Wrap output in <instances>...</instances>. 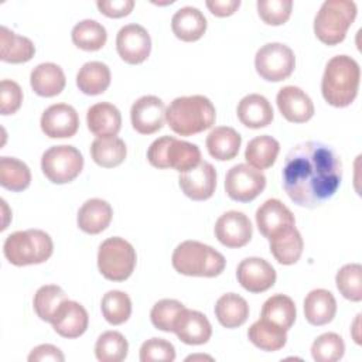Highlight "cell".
I'll return each mask as SVG.
<instances>
[{"mask_svg": "<svg viewBox=\"0 0 362 362\" xmlns=\"http://www.w3.org/2000/svg\"><path fill=\"white\" fill-rule=\"evenodd\" d=\"M283 188L290 199L317 208L331 199L341 185L342 163L334 148L321 141H303L286 156Z\"/></svg>", "mask_w": 362, "mask_h": 362, "instance_id": "cell-1", "label": "cell"}, {"mask_svg": "<svg viewBox=\"0 0 362 362\" xmlns=\"http://www.w3.org/2000/svg\"><path fill=\"white\" fill-rule=\"evenodd\" d=\"M359 81V64L349 55H335L325 65L321 81L322 96L331 106H349L358 95Z\"/></svg>", "mask_w": 362, "mask_h": 362, "instance_id": "cell-2", "label": "cell"}, {"mask_svg": "<svg viewBox=\"0 0 362 362\" xmlns=\"http://www.w3.org/2000/svg\"><path fill=\"white\" fill-rule=\"evenodd\" d=\"M214 103L204 95L175 98L165 109L170 129L180 136H194L215 123Z\"/></svg>", "mask_w": 362, "mask_h": 362, "instance_id": "cell-3", "label": "cell"}, {"mask_svg": "<svg viewBox=\"0 0 362 362\" xmlns=\"http://www.w3.org/2000/svg\"><path fill=\"white\" fill-rule=\"evenodd\" d=\"M175 272L184 276L215 277L226 264L222 253L198 240H184L173 252L171 257Z\"/></svg>", "mask_w": 362, "mask_h": 362, "instance_id": "cell-4", "label": "cell"}, {"mask_svg": "<svg viewBox=\"0 0 362 362\" xmlns=\"http://www.w3.org/2000/svg\"><path fill=\"white\" fill-rule=\"evenodd\" d=\"M52 250L51 236L41 229L17 230L8 235L3 245L6 259L14 266L44 263L51 257Z\"/></svg>", "mask_w": 362, "mask_h": 362, "instance_id": "cell-5", "label": "cell"}, {"mask_svg": "<svg viewBox=\"0 0 362 362\" xmlns=\"http://www.w3.org/2000/svg\"><path fill=\"white\" fill-rule=\"evenodd\" d=\"M356 17V4L352 0H327L314 18V33L327 45L344 41L348 28Z\"/></svg>", "mask_w": 362, "mask_h": 362, "instance_id": "cell-6", "label": "cell"}, {"mask_svg": "<svg viewBox=\"0 0 362 362\" xmlns=\"http://www.w3.org/2000/svg\"><path fill=\"white\" fill-rule=\"evenodd\" d=\"M147 160L156 168H174L185 173L199 164L201 151L197 144L178 140L173 136H163L150 144Z\"/></svg>", "mask_w": 362, "mask_h": 362, "instance_id": "cell-7", "label": "cell"}, {"mask_svg": "<svg viewBox=\"0 0 362 362\" xmlns=\"http://www.w3.org/2000/svg\"><path fill=\"white\" fill-rule=\"evenodd\" d=\"M136 250L123 238L113 236L103 240L98 250V269L112 281H124L136 267Z\"/></svg>", "mask_w": 362, "mask_h": 362, "instance_id": "cell-8", "label": "cell"}, {"mask_svg": "<svg viewBox=\"0 0 362 362\" xmlns=\"http://www.w3.org/2000/svg\"><path fill=\"white\" fill-rule=\"evenodd\" d=\"M44 175L54 184H66L74 181L83 168L81 151L68 144L52 146L41 157Z\"/></svg>", "mask_w": 362, "mask_h": 362, "instance_id": "cell-9", "label": "cell"}, {"mask_svg": "<svg viewBox=\"0 0 362 362\" xmlns=\"http://www.w3.org/2000/svg\"><path fill=\"white\" fill-rule=\"evenodd\" d=\"M296 66V57L290 47L281 42H267L255 55L256 72L266 81L280 82L287 79Z\"/></svg>", "mask_w": 362, "mask_h": 362, "instance_id": "cell-10", "label": "cell"}, {"mask_svg": "<svg viewBox=\"0 0 362 362\" xmlns=\"http://www.w3.org/2000/svg\"><path fill=\"white\" fill-rule=\"evenodd\" d=\"M266 187L264 174L249 165L236 164L228 170L225 177V191L228 197L238 202L253 201Z\"/></svg>", "mask_w": 362, "mask_h": 362, "instance_id": "cell-11", "label": "cell"}, {"mask_svg": "<svg viewBox=\"0 0 362 362\" xmlns=\"http://www.w3.org/2000/svg\"><path fill=\"white\" fill-rule=\"evenodd\" d=\"M116 49L119 57L132 65L141 64L151 51V38L140 24H126L116 35Z\"/></svg>", "mask_w": 362, "mask_h": 362, "instance_id": "cell-12", "label": "cell"}, {"mask_svg": "<svg viewBox=\"0 0 362 362\" xmlns=\"http://www.w3.org/2000/svg\"><path fill=\"white\" fill-rule=\"evenodd\" d=\"M133 129L140 134H153L158 132L165 119V105L154 95L139 98L130 109Z\"/></svg>", "mask_w": 362, "mask_h": 362, "instance_id": "cell-13", "label": "cell"}, {"mask_svg": "<svg viewBox=\"0 0 362 362\" xmlns=\"http://www.w3.org/2000/svg\"><path fill=\"white\" fill-rule=\"evenodd\" d=\"M215 236L226 247H242L252 239L253 228L250 219L239 211L222 214L215 223Z\"/></svg>", "mask_w": 362, "mask_h": 362, "instance_id": "cell-14", "label": "cell"}, {"mask_svg": "<svg viewBox=\"0 0 362 362\" xmlns=\"http://www.w3.org/2000/svg\"><path fill=\"white\" fill-rule=\"evenodd\" d=\"M40 124L49 139H66L78 132L79 117L71 105L55 103L42 112Z\"/></svg>", "mask_w": 362, "mask_h": 362, "instance_id": "cell-15", "label": "cell"}, {"mask_svg": "<svg viewBox=\"0 0 362 362\" xmlns=\"http://www.w3.org/2000/svg\"><path fill=\"white\" fill-rule=\"evenodd\" d=\"M236 277L240 286L249 293H263L274 286L276 270L262 257H246L236 269Z\"/></svg>", "mask_w": 362, "mask_h": 362, "instance_id": "cell-16", "label": "cell"}, {"mask_svg": "<svg viewBox=\"0 0 362 362\" xmlns=\"http://www.w3.org/2000/svg\"><path fill=\"white\" fill-rule=\"evenodd\" d=\"M178 184L188 198L194 201H205L215 192L216 171L211 163L201 160L198 165L180 174Z\"/></svg>", "mask_w": 362, "mask_h": 362, "instance_id": "cell-17", "label": "cell"}, {"mask_svg": "<svg viewBox=\"0 0 362 362\" xmlns=\"http://www.w3.org/2000/svg\"><path fill=\"white\" fill-rule=\"evenodd\" d=\"M276 102L281 116L291 123H305L314 115L311 98L298 86H283L277 92Z\"/></svg>", "mask_w": 362, "mask_h": 362, "instance_id": "cell-18", "label": "cell"}, {"mask_svg": "<svg viewBox=\"0 0 362 362\" xmlns=\"http://www.w3.org/2000/svg\"><path fill=\"white\" fill-rule=\"evenodd\" d=\"M88 322L89 317L85 307L72 300H65L51 320L54 331L64 338L81 337L86 331Z\"/></svg>", "mask_w": 362, "mask_h": 362, "instance_id": "cell-19", "label": "cell"}, {"mask_svg": "<svg viewBox=\"0 0 362 362\" xmlns=\"http://www.w3.org/2000/svg\"><path fill=\"white\" fill-rule=\"evenodd\" d=\"M175 335L188 345L206 344L212 335V327L205 314L197 310L184 308L174 324Z\"/></svg>", "mask_w": 362, "mask_h": 362, "instance_id": "cell-20", "label": "cell"}, {"mask_svg": "<svg viewBox=\"0 0 362 362\" xmlns=\"http://www.w3.org/2000/svg\"><path fill=\"white\" fill-rule=\"evenodd\" d=\"M256 223L260 233L270 239L284 228L294 226L296 219L293 212L279 199L270 198L264 201L256 211Z\"/></svg>", "mask_w": 362, "mask_h": 362, "instance_id": "cell-21", "label": "cell"}, {"mask_svg": "<svg viewBox=\"0 0 362 362\" xmlns=\"http://www.w3.org/2000/svg\"><path fill=\"white\" fill-rule=\"evenodd\" d=\"M113 216L110 204L100 198H92L82 204L78 211L76 222L81 230L89 235H98L105 230Z\"/></svg>", "mask_w": 362, "mask_h": 362, "instance_id": "cell-22", "label": "cell"}, {"mask_svg": "<svg viewBox=\"0 0 362 362\" xmlns=\"http://www.w3.org/2000/svg\"><path fill=\"white\" fill-rule=\"evenodd\" d=\"M206 18L202 11L192 6L178 8L171 18V30L177 38L185 42L199 40L206 31Z\"/></svg>", "mask_w": 362, "mask_h": 362, "instance_id": "cell-23", "label": "cell"}, {"mask_svg": "<svg viewBox=\"0 0 362 362\" xmlns=\"http://www.w3.org/2000/svg\"><path fill=\"white\" fill-rule=\"evenodd\" d=\"M238 119L250 129L266 127L273 120V107L270 102L259 93H249L238 103Z\"/></svg>", "mask_w": 362, "mask_h": 362, "instance_id": "cell-24", "label": "cell"}, {"mask_svg": "<svg viewBox=\"0 0 362 362\" xmlns=\"http://www.w3.org/2000/svg\"><path fill=\"white\" fill-rule=\"evenodd\" d=\"M86 124L90 133L98 137L116 136L122 127V115L115 105L99 102L88 109Z\"/></svg>", "mask_w": 362, "mask_h": 362, "instance_id": "cell-25", "label": "cell"}, {"mask_svg": "<svg viewBox=\"0 0 362 362\" xmlns=\"http://www.w3.org/2000/svg\"><path fill=\"white\" fill-rule=\"evenodd\" d=\"M65 74L62 68L54 62H42L37 65L30 75L33 90L44 98L59 95L65 88Z\"/></svg>", "mask_w": 362, "mask_h": 362, "instance_id": "cell-26", "label": "cell"}, {"mask_svg": "<svg viewBox=\"0 0 362 362\" xmlns=\"http://www.w3.org/2000/svg\"><path fill=\"white\" fill-rule=\"evenodd\" d=\"M337 313V301L331 291L325 288L311 290L304 298L305 320L315 327L331 322Z\"/></svg>", "mask_w": 362, "mask_h": 362, "instance_id": "cell-27", "label": "cell"}, {"mask_svg": "<svg viewBox=\"0 0 362 362\" xmlns=\"http://www.w3.org/2000/svg\"><path fill=\"white\" fill-rule=\"evenodd\" d=\"M270 252L274 259L281 264H294L304 247L303 238L296 226H288L273 235L270 239Z\"/></svg>", "mask_w": 362, "mask_h": 362, "instance_id": "cell-28", "label": "cell"}, {"mask_svg": "<svg viewBox=\"0 0 362 362\" xmlns=\"http://www.w3.org/2000/svg\"><path fill=\"white\" fill-rule=\"evenodd\" d=\"M242 144L240 134L229 126H218L206 137L208 153L219 161H228L238 156Z\"/></svg>", "mask_w": 362, "mask_h": 362, "instance_id": "cell-29", "label": "cell"}, {"mask_svg": "<svg viewBox=\"0 0 362 362\" xmlns=\"http://www.w3.org/2000/svg\"><path fill=\"white\" fill-rule=\"evenodd\" d=\"M35 54L33 41L18 35L6 25L0 27V59L10 64H21L30 61Z\"/></svg>", "mask_w": 362, "mask_h": 362, "instance_id": "cell-30", "label": "cell"}, {"mask_svg": "<svg viewBox=\"0 0 362 362\" xmlns=\"http://www.w3.org/2000/svg\"><path fill=\"white\" fill-rule=\"evenodd\" d=\"M215 317L225 328H238L243 325L249 317L247 301L236 293L221 296L215 304Z\"/></svg>", "mask_w": 362, "mask_h": 362, "instance_id": "cell-31", "label": "cell"}, {"mask_svg": "<svg viewBox=\"0 0 362 362\" xmlns=\"http://www.w3.org/2000/svg\"><path fill=\"white\" fill-rule=\"evenodd\" d=\"M76 85L85 95H100L110 85V69L100 61L83 64L76 74Z\"/></svg>", "mask_w": 362, "mask_h": 362, "instance_id": "cell-32", "label": "cell"}, {"mask_svg": "<svg viewBox=\"0 0 362 362\" xmlns=\"http://www.w3.org/2000/svg\"><path fill=\"white\" fill-rule=\"evenodd\" d=\"M126 154L127 148L124 141L116 136L96 137L90 144L92 160L103 168L120 165L124 161Z\"/></svg>", "mask_w": 362, "mask_h": 362, "instance_id": "cell-33", "label": "cell"}, {"mask_svg": "<svg viewBox=\"0 0 362 362\" xmlns=\"http://www.w3.org/2000/svg\"><path fill=\"white\" fill-rule=\"evenodd\" d=\"M247 338L255 346L267 352H276L286 345L287 331L264 318H259L249 327Z\"/></svg>", "mask_w": 362, "mask_h": 362, "instance_id": "cell-34", "label": "cell"}, {"mask_svg": "<svg viewBox=\"0 0 362 362\" xmlns=\"http://www.w3.org/2000/svg\"><path fill=\"white\" fill-rule=\"evenodd\" d=\"M279 151V141L269 134H262L247 143V147L245 150V158L249 165L262 171L270 168L276 163Z\"/></svg>", "mask_w": 362, "mask_h": 362, "instance_id": "cell-35", "label": "cell"}, {"mask_svg": "<svg viewBox=\"0 0 362 362\" xmlns=\"http://www.w3.org/2000/svg\"><path fill=\"white\" fill-rule=\"evenodd\" d=\"M296 315L297 311L294 301L288 296L274 294L264 301L260 318H264L284 331H288L296 321Z\"/></svg>", "mask_w": 362, "mask_h": 362, "instance_id": "cell-36", "label": "cell"}, {"mask_svg": "<svg viewBox=\"0 0 362 362\" xmlns=\"http://www.w3.org/2000/svg\"><path fill=\"white\" fill-rule=\"evenodd\" d=\"M72 42L83 51H98L107 40L106 28L96 20H82L76 23L71 33Z\"/></svg>", "mask_w": 362, "mask_h": 362, "instance_id": "cell-37", "label": "cell"}, {"mask_svg": "<svg viewBox=\"0 0 362 362\" xmlns=\"http://www.w3.org/2000/svg\"><path fill=\"white\" fill-rule=\"evenodd\" d=\"M31 182V171L25 163L16 157H0V184L1 187L20 192Z\"/></svg>", "mask_w": 362, "mask_h": 362, "instance_id": "cell-38", "label": "cell"}, {"mask_svg": "<svg viewBox=\"0 0 362 362\" xmlns=\"http://www.w3.org/2000/svg\"><path fill=\"white\" fill-rule=\"evenodd\" d=\"M129 351L127 339L117 331L103 332L95 344V355L100 362H122Z\"/></svg>", "mask_w": 362, "mask_h": 362, "instance_id": "cell-39", "label": "cell"}, {"mask_svg": "<svg viewBox=\"0 0 362 362\" xmlns=\"http://www.w3.org/2000/svg\"><path fill=\"white\" fill-rule=\"evenodd\" d=\"M100 310L105 320L112 325L126 322L132 314V300L120 290H110L102 297Z\"/></svg>", "mask_w": 362, "mask_h": 362, "instance_id": "cell-40", "label": "cell"}, {"mask_svg": "<svg viewBox=\"0 0 362 362\" xmlns=\"http://www.w3.org/2000/svg\"><path fill=\"white\" fill-rule=\"evenodd\" d=\"M65 300H68V296L59 286H42L34 296V311L42 321L51 322L55 311Z\"/></svg>", "mask_w": 362, "mask_h": 362, "instance_id": "cell-41", "label": "cell"}, {"mask_svg": "<svg viewBox=\"0 0 362 362\" xmlns=\"http://www.w3.org/2000/svg\"><path fill=\"white\" fill-rule=\"evenodd\" d=\"M335 283L338 291L351 301L362 300V266L359 263H349L342 266L337 276Z\"/></svg>", "mask_w": 362, "mask_h": 362, "instance_id": "cell-42", "label": "cell"}, {"mask_svg": "<svg viewBox=\"0 0 362 362\" xmlns=\"http://www.w3.org/2000/svg\"><path fill=\"white\" fill-rule=\"evenodd\" d=\"M345 354L342 337L335 332H325L317 337L311 345L313 359L317 362H335Z\"/></svg>", "mask_w": 362, "mask_h": 362, "instance_id": "cell-43", "label": "cell"}, {"mask_svg": "<svg viewBox=\"0 0 362 362\" xmlns=\"http://www.w3.org/2000/svg\"><path fill=\"white\" fill-rule=\"evenodd\" d=\"M184 308V304L178 300L163 298L153 305L150 311V320L157 329L164 332H173L177 317Z\"/></svg>", "mask_w": 362, "mask_h": 362, "instance_id": "cell-44", "label": "cell"}, {"mask_svg": "<svg viewBox=\"0 0 362 362\" xmlns=\"http://www.w3.org/2000/svg\"><path fill=\"white\" fill-rule=\"evenodd\" d=\"M256 6L260 18L269 25L284 24L293 10L291 0H257Z\"/></svg>", "mask_w": 362, "mask_h": 362, "instance_id": "cell-45", "label": "cell"}, {"mask_svg": "<svg viewBox=\"0 0 362 362\" xmlns=\"http://www.w3.org/2000/svg\"><path fill=\"white\" fill-rule=\"evenodd\" d=\"M175 359V348L164 338H150L140 348L141 362H173Z\"/></svg>", "mask_w": 362, "mask_h": 362, "instance_id": "cell-46", "label": "cell"}, {"mask_svg": "<svg viewBox=\"0 0 362 362\" xmlns=\"http://www.w3.org/2000/svg\"><path fill=\"white\" fill-rule=\"evenodd\" d=\"M23 102V90L20 85L11 79L0 82V113L7 116L16 113Z\"/></svg>", "mask_w": 362, "mask_h": 362, "instance_id": "cell-47", "label": "cell"}, {"mask_svg": "<svg viewBox=\"0 0 362 362\" xmlns=\"http://www.w3.org/2000/svg\"><path fill=\"white\" fill-rule=\"evenodd\" d=\"M96 6L102 14L112 18H119L130 14L134 7L133 0H98Z\"/></svg>", "mask_w": 362, "mask_h": 362, "instance_id": "cell-48", "label": "cell"}, {"mask_svg": "<svg viewBox=\"0 0 362 362\" xmlns=\"http://www.w3.org/2000/svg\"><path fill=\"white\" fill-rule=\"evenodd\" d=\"M30 362H42V361H52V362H64L65 356L59 348L51 344H42L31 349L28 355Z\"/></svg>", "mask_w": 362, "mask_h": 362, "instance_id": "cell-49", "label": "cell"}, {"mask_svg": "<svg viewBox=\"0 0 362 362\" xmlns=\"http://www.w3.org/2000/svg\"><path fill=\"white\" fill-rule=\"evenodd\" d=\"M209 11L216 17L232 16L240 6V0H206L205 1Z\"/></svg>", "mask_w": 362, "mask_h": 362, "instance_id": "cell-50", "label": "cell"}, {"mask_svg": "<svg viewBox=\"0 0 362 362\" xmlns=\"http://www.w3.org/2000/svg\"><path fill=\"white\" fill-rule=\"evenodd\" d=\"M202 358H205V359H212L211 356H205V355H191V356H188L187 358V361H194V359H202Z\"/></svg>", "mask_w": 362, "mask_h": 362, "instance_id": "cell-51", "label": "cell"}]
</instances>
